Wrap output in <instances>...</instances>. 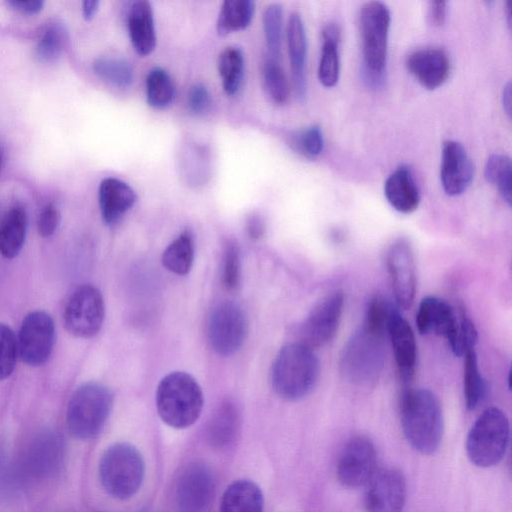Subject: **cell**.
Returning <instances> with one entry per match:
<instances>
[{"label": "cell", "mask_w": 512, "mask_h": 512, "mask_svg": "<svg viewBox=\"0 0 512 512\" xmlns=\"http://www.w3.org/2000/svg\"><path fill=\"white\" fill-rule=\"evenodd\" d=\"M400 420L404 436L414 449L427 455L438 449L444 419L433 392L424 388L408 390L401 400Z\"/></svg>", "instance_id": "6da1fadb"}, {"label": "cell", "mask_w": 512, "mask_h": 512, "mask_svg": "<svg viewBox=\"0 0 512 512\" xmlns=\"http://www.w3.org/2000/svg\"><path fill=\"white\" fill-rule=\"evenodd\" d=\"M319 361L313 349L301 342L283 346L271 370V383L283 399L296 401L308 395L319 377Z\"/></svg>", "instance_id": "7a4b0ae2"}, {"label": "cell", "mask_w": 512, "mask_h": 512, "mask_svg": "<svg viewBox=\"0 0 512 512\" xmlns=\"http://www.w3.org/2000/svg\"><path fill=\"white\" fill-rule=\"evenodd\" d=\"M390 10L380 1H369L360 10L364 81L371 88H380L386 80Z\"/></svg>", "instance_id": "3957f363"}, {"label": "cell", "mask_w": 512, "mask_h": 512, "mask_svg": "<svg viewBox=\"0 0 512 512\" xmlns=\"http://www.w3.org/2000/svg\"><path fill=\"white\" fill-rule=\"evenodd\" d=\"M203 403L201 387L188 373L172 372L158 384L157 411L170 427L184 429L193 425L201 414Z\"/></svg>", "instance_id": "277c9868"}, {"label": "cell", "mask_w": 512, "mask_h": 512, "mask_svg": "<svg viewBox=\"0 0 512 512\" xmlns=\"http://www.w3.org/2000/svg\"><path fill=\"white\" fill-rule=\"evenodd\" d=\"M145 477V462L136 447L116 443L102 454L99 478L105 491L120 500L129 499L140 489Z\"/></svg>", "instance_id": "5b68a950"}, {"label": "cell", "mask_w": 512, "mask_h": 512, "mask_svg": "<svg viewBox=\"0 0 512 512\" xmlns=\"http://www.w3.org/2000/svg\"><path fill=\"white\" fill-rule=\"evenodd\" d=\"M113 405V395L104 385L87 382L71 395L66 422L69 432L78 439L97 435L107 421Z\"/></svg>", "instance_id": "8992f818"}, {"label": "cell", "mask_w": 512, "mask_h": 512, "mask_svg": "<svg viewBox=\"0 0 512 512\" xmlns=\"http://www.w3.org/2000/svg\"><path fill=\"white\" fill-rule=\"evenodd\" d=\"M509 421L503 411L490 407L483 411L471 427L466 451L470 461L482 468L498 464L509 442Z\"/></svg>", "instance_id": "52a82bcc"}, {"label": "cell", "mask_w": 512, "mask_h": 512, "mask_svg": "<svg viewBox=\"0 0 512 512\" xmlns=\"http://www.w3.org/2000/svg\"><path fill=\"white\" fill-rule=\"evenodd\" d=\"M384 356L383 337L374 335L362 327L343 347L340 372L352 384L373 383L382 371Z\"/></svg>", "instance_id": "ba28073f"}, {"label": "cell", "mask_w": 512, "mask_h": 512, "mask_svg": "<svg viewBox=\"0 0 512 512\" xmlns=\"http://www.w3.org/2000/svg\"><path fill=\"white\" fill-rule=\"evenodd\" d=\"M105 306L101 292L93 285L76 288L68 298L63 319L66 329L79 338L96 335L104 321Z\"/></svg>", "instance_id": "9c48e42d"}, {"label": "cell", "mask_w": 512, "mask_h": 512, "mask_svg": "<svg viewBox=\"0 0 512 512\" xmlns=\"http://www.w3.org/2000/svg\"><path fill=\"white\" fill-rule=\"evenodd\" d=\"M247 332V320L238 304L223 301L211 311L207 325L208 341L219 355L237 352L245 342Z\"/></svg>", "instance_id": "30bf717a"}, {"label": "cell", "mask_w": 512, "mask_h": 512, "mask_svg": "<svg viewBox=\"0 0 512 512\" xmlns=\"http://www.w3.org/2000/svg\"><path fill=\"white\" fill-rule=\"evenodd\" d=\"M55 342V325L45 311L28 313L17 337L18 354L29 366H40L50 357Z\"/></svg>", "instance_id": "8fae6325"}, {"label": "cell", "mask_w": 512, "mask_h": 512, "mask_svg": "<svg viewBox=\"0 0 512 512\" xmlns=\"http://www.w3.org/2000/svg\"><path fill=\"white\" fill-rule=\"evenodd\" d=\"M377 453L373 442L365 436L350 439L337 462V478L345 487L368 484L376 473Z\"/></svg>", "instance_id": "7c38bea8"}, {"label": "cell", "mask_w": 512, "mask_h": 512, "mask_svg": "<svg viewBox=\"0 0 512 512\" xmlns=\"http://www.w3.org/2000/svg\"><path fill=\"white\" fill-rule=\"evenodd\" d=\"M386 265L396 305L408 309L414 301L417 280L413 248L406 238L390 245Z\"/></svg>", "instance_id": "4fadbf2b"}, {"label": "cell", "mask_w": 512, "mask_h": 512, "mask_svg": "<svg viewBox=\"0 0 512 512\" xmlns=\"http://www.w3.org/2000/svg\"><path fill=\"white\" fill-rule=\"evenodd\" d=\"M343 306L344 295L341 291H334L322 298L302 323L300 342L310 348L328 343L337 332Z\"/></svg>", "instance_id": "5bb4252c"}, {"label": "cell", "mask_w": 512, "mask_h": 512, "mask_svg": "<svg viewBox=\"0 0 512 512\" xmlns=\"http://www.w3.org/2000/svg\"><path fill=\"white\" fill-rule=\"evenodd\" d=\"M215 490L211 469L203 463H192L179 475L175 500L181 512H202L210 504Z\"/></svg>", "instance_id": "9a60e30c"}, {"label": "cell", "mask_w": 512, "mask_h": 512, "mask_svg": "<svg viewBox=\"0 0 512 512\" xmlns=\"http://www.w3.org/2000/svg\"><path fill=\"white\" fill-rule=\"evenodd\" d=\"M406 481L397 469L387 468L373 475L364 497L366 512H403Z\"/></svg>", "instance_id": "2e32d148"}, {"label": "cell", "mask_w": 512, "mask_h": 512, "mask_svg": "<svg viewBox=\"0 0 512 512\" xmlns=\"http://www.w3.org/2000/svg\"><path fill=\"white\" fill-rule=\"evenodd\" d=\"M474 176V165L464 146L455 140H446L442 145L440 179L444 192L458 196L470 186Z\"/></svg>", "instance_id": "e0dca14e"}, {"label": "cell", "mask_w": 512, "mask_h": 512, "mask_svg": "<svg viewBox=\"0 0 512 512\" xmlns=\"http://www.w3.org/2000/svg\"><path fill=\"white\" fill-rule=\"evenodd\" d=\"M409 73L425 88L440 87L450 73V59L440 47H425L410 52L405 61Z\"/></svg>", "instance_id": "ac0fdd59"}, {"label": "cell", "mask_w": 512, "mask_h": 512, "mask_svg": "<svg viewBox=\"0 0 512 512\" xmlns=\"http://www.w3.org/2000/svg\"><path fill=\"white\" fill-rule=\"evenodd\" d=\"M461 315L445 300L436 296L422 299L416 313V326L421 334H436L448 344L454 339Z\"/></svg>", "instance_id": "d6986e66"}, {"label": "cell", "mask_w": 512, "mask_h": 512, "mask_svg": "<svg viewBox=\"0 0 512 512\" xmlns=\"http://www.w3.org/2000/svg\"><path fill=\"white\" fill-rule=\"evenodd\" d=\"M64 442L55 431L40 433L31 443L27 455V468L37 477L53 475L62 465Z\"/></svg>", "instance_id": "ffe728a7"}, {"label": "cell", "mask_w": 512, "mask_h": 512, "mask_svg": "<svg viewBox=\"0 0 512 512\" xmlns=\"http://www.w3.org/2000/svg\"><path fill=\"white\" fill-rule=\"evenodd\" d=\"M287 47L294 91L296 97L303 101L307 94V36L301 15L297 12H293L288 19Z\"/></svg>", "instance_id": "44dd1931"}, {"label": "cell", "mask_w": 512, "mask_h": 512, "mask_svg": "<svg viewBox=\"0 0 512 512\" xmlns=\"http://www.w3.org/2000/svg\"><path fill=\"white\" fill-rule=\"evenodd\" d=\"M388 336L400 378L404 383H409L415 375L417 344L412 327L400 313L393 318Z\"/></svg>", "instance_id": "7402d4cb"}, {"label": "cell", "mask_w": 512, "mask_h": 512, "mask_svg": "<svg viewBox=\"0 0 512 512\" xmlns=\"http://www.w3.org/2000/svg\"><path fill=\"white\" fill-rule=\"evenodd\" d=\"M134 189L125 181L106 177L99 185L98 202L103 221L108 224L118 222L136 203Z\"/></svg>", "instance_id": "603a6c76"}, {"label": "cell", "mask_w": 512, "mask_h": 512, "mask_svg": "<svg viewBox=\"0 0 512 512\" xmlns=\"http://www.w3.org/2000/svg\"><path fill=\"white\" fill-rule=\"evenodd\" d=\"M128 34L137 54L147 56L156 46V32L153 9L148 1L140 0L132 4L127 18Z\"/></svg>", "instance_id": "cb8c5ba5"}, {"label": "cell", "mask_w": 512, "mask_h": 512, "mask_svg": "<svg viewBox=\"0 0 512 512\" xmlns=\"http://www.w3.org/2000/svg\"><path fill=\"white\" fill-rule=\"evenodd\" d=\"M384 195L391 207L400 213L409 214L418 208L420 193L408 166L402 165L388 176Z\"/></svg>", "instance_id": "d4e9b609"}, {"label": "cell", "mask_w": 512, "mask_h": 512, "mask_svg": "<svg viewBox=\"0 0 512 512\" xmlns=\"http://www.w3.org/2000/svg\"><path fill=\"white\" fill-rule=\"evenodd\" d=\"M321 36L322 48L317 75L319 82L324 87L330 88L337 84L340 75L341 31L338 24L335 22L325 24Z\"/></svg>", "instance_id": "484cf974"}, {"label": "cell", "mask_w": 512, "mask_h": 512, "mask_svg": "<svg viewBox=\"0 0 512 512\" xmlns=\"http://www.w3.org/2000/svg\"><path fill=\"white\" fill-rule=\"evenodd\" d=\"M239 425L240 415L237 406L231 401L221 403L207 423V442L218 448L230 444L238 432Z\"/></svg>", "instance_id": "4316f807"}, {"label": "cell", "mask_w": 512, "mask_h": 512, "mask_svg": "<svg viewBox=\"0 0 512 512\" xmlns=\"http://www.w3.org/2000/svg\"><path fill=\"white\" fill-rule=\"evenodd\" d=\"M263 494L252 481L238 480L222 495L219 512H263Z\"/></svg>", "instance_id": "83f0119b"}, {"label": "cell", "mask_w": 512, "mask_h": 512, "mask_svg": "<svg viewBox=\"0 0 512 512\" xmlns=\"http://www.w3.org/2000/svg\"><path fill=\"white\" fill-rule=\"evenodd\" d=\"M27 231V214L23 207L11 208L0 221V254L16 257L23 248Z\"/></svg>", "instance_id": "f1b7e54d"}, {"label": "cell", "mask_w": 512, "mask_h": 512, "mask_svg": "<svg viewBox=\"0 0 512 512\" xmlns=\"http://www.w3.org/2000/svg\"><path fill=\"white\" fill-rule=\"evenodd\" d=\"M255 12V3L251 0H226L222 3L216 30L221 36L247 28Z\"/></svg>", "instance_id": "f546056e"}, {"label": "cell", "mask_w": 512, "mask_h": 512, "mask_svg": "<svg viewBox=\"0 0 512 512\" xmlns=\"http://www.w3.org/2000/svg\"><path fill=\"white\" fill-rule=\"evenodd\" d=\"M194 242L190 231L182 232L164 250L162 264L170 272L177 275L187 274L193 264Z\"/></svg>", "instance_id": "4dcf8cb0"}, {"label": "cell", "mask_w": 512, "mask_h": 512, "mask_svg": "<svg viewBox=\"0 0 512 512\" xmlns=\"http://www.w3.org/2000/svg\"><path fill=\"white\" fill-rule=\"evenodd\" d=\"M218 72L224 92L233 96L240 90L244 74V57L237 47L225 48L218 57Z\"/></svg>", "instance_id": "1f68e13d"}, {"label": "cell", "mask_w": 512, "mask_h": 512, "mask_svg": "<svg viewBox=\"0 0 512 512\" xmlns=\"http://www.w3.org/2000/svg\"><path fill=\"white\" fill-rule=\"evenodd\" d=\"M145 92L149 106L163 109L172 103L175 97V85L166 70L154 67L147 74Z\"/></svg>", "instance_id": "d6a6232c"}, {"label": "cell", "mask_w": 512, "mask_h": 512, "mask_svg": "<svg viewBox=\"0 0 512 512\" xmlns=\"http://www.w3.org/2000/svg\"><path fill=\"white\" fill-rule=\"evenodd\" d=\"M463 393L468 410L476 409L485 397L486 383L480 373L475 350L464 355Z\"/></svg>", "instance_id": "836d02e7"}, {"label": "cell", "mask_w": 512, "mask_h": 512, "mask_svg": "<svg viewBox=\"0 0 512 512\" xmlns=\"http://www.w3.org/2000/svg\"><path fill=\"white\" fill-rule=\"evenodd\" d=\"M397 305L382 295H375L368 303L363 328L385 338L393 318L399 313Z\"/></svg>", "instance_id": "e575fe53"}, {"label": "cell", "mask_w": 512, "mask_h": 512, "mask_svg": "<svg viewBox=\"0 0 512 512\" xmlns=\"http://www.w3.org/2000/svg\"><path fill=\"white\" fill-rule=\"evenodd\" d=\"M92 69L99 78L120 88L130 86L134 79L132 66L123 58L99 57L94 60Z\"/></svg>", "instance_id": "d590c367"}, {"label": "cell", "mask_w": 512, "mask_h": 512, "mask_svg": "<svg viewBox=\"0 0 512 512\" xmlns=\"http://www.w3.org/2000/svg\"><path fill=\"white\" fill-rule=\"evenodd\" d=\"M511 159L504 154H492L486 161L484 175L495 186L502 199L511 206Z\"/></svg>", "instance_id": "8d00e7d4"}, {"label": "cell", "mask_w": 512, "mask_h": 512, "mask_svg": "<svg viewBox=\"0 0 512 512\" xmlns=\"http://www.w3.org/2000/svg\"><path fill=\"white\" fill-rule=\"evenodd\" d=\"M67 40L65 27L58 22L47 24L42 30L36 46L35 55L41 62L55 61L62 53Z\"/></svg>", "instance_id": "74e56055"}, {"label": "cell", "mask_w": 512, "mask_h": 512, "mask_svg": "<svg viewBox=\"0 0 512 512\" xmlns=\"http://www.w3.org/2000/svg\"><path fill=\"white\" fill-rule=\"evenodd\" d=\"M263 31L269 58L279 61L281 55L283 10L281 5H268L262 16Z\"/></svg>", "instance_id": "f35d334b"}, {"label": "cell", "mask_w": 512, "mask_h": 512, "mask_svg": "<svg viewBox=\"0 0 512 512\" xmlns=\"http://www.w3.org/2000/svg\"><path fill=\"white\" fill-rule=\"evenodd\" d=\"M264 89L275 104H284L289 96L288 82L279 61L267 58L262 66Z\"/></svg>", "instance_id": "ab89813d"}, {"label": "cell", "mask_w": 512, "mask_h": 512, "mask_svg": "<svg viewBox=\"0 0 512 512\" xmlns=\"http://www.w3.org/2000/svg\"><path fill=\"white\" fill-rule=\"evenodd\" d=\"M289 145L293 150L306 158H317L324 148V137L321 127L310 125L293 132L289 137Z\"/></svg>", "instance_id": "60d3db41"}, {"label": "cell", "mask_w": 512, "mask_h": 512, "mask_svg": "<svg viewBox=\"0 0 512 512\" xmlns=\"http://www.w3.org/2000/svg\"><path fill=\"white\" fill-rule=\"evenodd\" d=\"M17 355V337L9 326L0 323V380L12 374Z\"/></svg>", "instance_id": "b9f144b4"}, {"label": "cell", "mask_w": 512, "mask_h": 512, "mask_svg": "<svg viewBox=\"0 0 512 512\" xmlns=\"http://www.w3.org/2000/svg\"><path fill=\"white\" fill-rule=\"evenodd\" d=\"M222 282L228 290L236 289L240 283V256L234 242H227L223 251Z\"/></svg>", "instance_id": "7bdbcfd3"}, {"label": "cell", "mask_w": 512, "mask_h": 512, "mask_svg": "<svg viewBox=\"0 0 512 512\" xmlns=\"http://www.w3.org/2000/svg\"><path fill=\"white\" fill-rule=\"evenodd\" d=\"M478 340L477 330L472 321L461 315L457 333L449 344L450 349L456 356H464L467 352L475 350Z\"/></svg>", "instance_id": "ee69618b"}, {"label": "cell", "mask_w": 512, "mask_h": 512, "mask_svg": "<svg viewBox=\"0 0 512 512\" xmlns=\"http://www.w3.org/2000/svg\"><path fill=\"white\" fill-rule=\"evenodd\" d=\"M212 104V97L208 88L202 84H194L187 95V105L189 110L196 115L206 113Z\"/></svg>", "instance_id": "f6af8a7d"}, {"label": "cell", "mask_w": 512, "mask_h": 512, "mask_svg": "<svg viewBox=\"0 0 512 512\" xmlns=\"http://www.w3.org/2000/svg\"><path fill=\"white\" fill-rule=\"evenodd\" d=\"M60 212L53 204H47L40 212L37 229L42 237H49L54 234L60 223Z\"/></svg>", "instance_id": "bcb514c9"}, {"label": "cell", "mask_w": 512, "mask_h": 512, "mask_svg": "<svg viewBox=\"0 0 512 512\" xmlns=\"http://www.w3.org/2000/svg\"><path fill=\"white\" fill-rule=\"evenodd\" d=\"M447 2L445 1H430L428 7V16L431 24L440 27L446 21Z\"/></svg>", "instance_id": "7dc6e473"}, {"label": "cell", "mask_w": 512, "mask_h": 512, "mask_svg": "<svg viewBox=\"0 0 512 512\" xmlns=\"http://www.w3.org/2000/svg\"><path fill=\"white\" fill-rule=\"evenodd\" d=\"M8 4L22 14L34 15L42 10L44 2L41 0H12Z\"/></svg>", "instance_id": "c3c4849f"}, {"label": "cell", "mask_w": 512, "mask_h": 512, "mask_svg": "<svg viewBox=\"0 0 512 512\" xmlns=\"http://www.w3.org/2000/svg\"><path fill=\"white\" fill-rule=\"evenodd\" d=\"M246 229L252 239H259L265 231L264 220L257 214H251L247 218Z\"/></svg>", "instance_id": "681fc988"}, {"label": "cell", "mask_w": 512, "mask_h": 512, "mask_svg": "<svg viewBox=\"0 0 512 512\" xmlns=\"http://www.w3.org/2000/svg\"><path fill=\"white\" fill-rule=\"evenodd\" d=\"M99 1L97 0H85L82 3V14L85 20H91L94 18L98 11Z\"/></svg>", "instance_id": "f907efd6"}, {"label": "cell", "mask_w": 512, "mask_h": 512, "mask_svg": "<svg viewBox=\"0 0 512 512\" xmlns=\"http://www.w3.org/2000/svg\"><path fill=\"white\" fill-rule=\"evenodd\" d=\"M502 105H503L504 111L510 117V115H511V84H510V82H508L503 87V91H502Z\"/></svg>", "instance_id": "816d5d0a"}, {"label": "cell", "mask_w": 512, "mask_h": 512, "mask_svg": "<svg viewBox=\"0 0 512 512\" xmlns=\"http://www.w3.org/2000/svg\"><path fill=\"white\" fill-rule=\"evenodd\" d=\"M511 6H512L511 1H507L505 7H506V10H507V19H508V25L509 26L511 25Z\"/></svg>", "instance_id": "f5cc1de1"}, {"label": "cell", "mask_w": 512, "mask_h": 512, "mask_svg": "<svg viewBox=\"0 0 512 512\" xmlns=\"http://www.w3.org/2000/svg\"><path fill=\"white\" fill-rule=\"evenodd\" d=\"M3 160H4V149H3V147L0 145V169H1L2 164H3Z\"/></svg>", "instance_id": "db71d44e"}]
</instances>
